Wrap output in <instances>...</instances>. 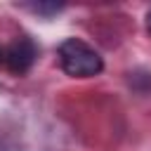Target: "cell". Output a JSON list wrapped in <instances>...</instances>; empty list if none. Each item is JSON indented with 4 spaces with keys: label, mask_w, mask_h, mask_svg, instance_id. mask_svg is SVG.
<instances>
[{
    "label": "cell",
    "mask_w": 151,
    "mask_h": 151,
    "mask_svg": "<svg viewBox=\"0 0 151 151\" xmlns=\"http://www.w3.org/2000/svg\"><path fill=\"white\" fill-rule=\"evenodd\" d=\"M57 57L61 71L71 78H92L104 71L101 54L80 38H66L57 47Z\"/></svg>",
    "instance_id": "cell-1"
},
{
    "label": "cell",
    "mask_w": 151,
    "mask_h": 151,
    "mask_svg": "<svg viewBox=\"0 0 151 151\" xmlns=\"http://www.w3.org/2000/svg\"><path fill=\"white\" fill-rule=\"evenodd\" d=\"M35 59H38V45L28 35H19L9 42V47H5V66L14 76L28 73L33 68Z\"/></svg>",
    "instance_id": "cell-2"
},
{
    "label": "cell",
    "mask_w": 151,
    "mask_h": 151,
    "mask_svg": "<svg viewBox=\"0 0 151 151\" xmlns=\"http://www.w3.org/2000/svg\"><path fill=\"white\" fill-rule=\"evenodd\" d=\"M26 9L35 12V14H42V17H52V14H59L66 5L64 2H31V5H24Z\"/></svg>",
    "instance_id": "cell-3"
},
{
    "label": "cell",
    "mask_w": 151,
    "mask_h": 151,
    "mask_svg": "<svg viewBox=\"0 0 151 151\" xmlns=\"http://www.w3.org/2000/svg\"><path fill=\"white\" fill-rule=\"evenodd\" d=\"M144 26H146V33L151 35V7L146 9V17H144Z\"/></svg>",
    "instance_id": "cell-4"
},
{
    "label": "cell",
    "mask_w": 151,
    "mask_h": 151,
    "mask_svg": "<svg viewBox=\"0 0 151 151\" xmlns=\"http://www.w3.org/2000/svg\"><path fill=\"white\" fill-rule=\"evenodd\" d=\"M0 66H5V47H0Z\"/></svg>",
    "instance_id": "cell-5"
}]
</instances>
